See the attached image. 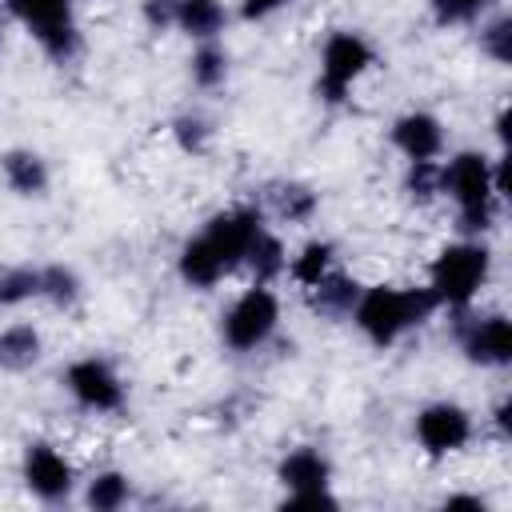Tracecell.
Returning <instances> with one entry per match:
<instances>
[{
	"label": "cell",
	"mask_w": 512,
	"mask_h": 512,
	"mask_svg": "<svg viewBox=\"0 0 512 512\" xmlns=\"http://www.w3.org/2000/svg\"><path fill=\"white\" fill-rule=\"evenodd\" d=\"M40 360V332L32 324H12L0 332V368L24 372Z\"/></svg>",
	"instance_id": "cell-15"
},
{
	"label": "cell",
	"mask_w": 512,
	"mask_h": 512,
	"mask_svg": "<svg viewBox=\"0 0 512 512\" xmlns=\"http://www.w3.org/2000/svg\"><path fill=\"white\" fill-rule=\"evenodd\" d=\"M480 48H484L496 64H508V60H512V20H508V16L492 20V24L480 32Z\"/></svg>",
	"instance_id": "cell-26"
},
{
	"label": "cell",
	"mask_w": 512,
	"mask_h": 512,
	"mask_svg": "<svg viewBox=\"0 0 512 512\" xmlns=\"http://www.w3.org/2000/svg\"><path fill=\"white\" fill-rule=\"evenodd\" d=\"M472 436V420L460 404H428L420 416H416V440L432 452V456H448L456 448H464V440Z\"/></svg>",
	"instance_id": "cell-8"
},
{
	"label": "cell",
	"mask_w": 512,
	"mask_h": 512,
	"mask_svg": "<svg viewBox=\"0 0 512 512\" xmlns=\"http://www.w3.org/2000/svg\"><path fill=\"white\" fill-rule=\"evenodd\" d=\"M0 172H4L8 188L20 192V196H40L48 188V168H44V160L36 152H24V148L4 152L0 156Z\"/></svg>",
	"instance_id": "cell-14"
},
{
	"label": "cell",
	"mask_w": 512,
	"mask_h": 512,
	"mask_svg": "<svg viewBox=\"0 0 512 512\" xmlns=\"http://www.w3.org/2000/svg\"><path fill=\"white\" fill-rule=\"evenodd\" d=\"M436 308V296L428 288H388V284H376L368 292L356 296L352 304V320L356 328L372 340V344H396L408 328L424 324Z\"/></svg>",
	"instance_id": "cell-1"
},
{
	"label": "cell",
	"mask_w": 512,
	"mask_h": 512,
	"mask_svg": "<svg viewBox=\"0 0 512 512\" xmlns=\"http://www.w3.org/2000/svg\"><path fill=\"white\" fill-rule=\"evenodd\" d=\"M224 72H228V56H224V48H216V44H200L196 56H192V80H196L200 88H216V84L224 80Z\"/></svg>",
	"instance_id": "cell-24"
},
{
	"label": "cell",
	"mask_w": 512,
	"mask_h": 512,
	"mask_svg": "<svg viewBox=\"0 0 512 512\" xmlns=\"http://www.w3.org/2000/svg\"><path fill=\"white\" fill-rule=\"evenodd\" d=\"M244 264L256 272V284H264V280H272L280 268H284V248H280V240L272 236V232H260L256 240H252V248H248V256H244Z\"/></svg>",
	"instance_id": "cell-19"
},
{
	"label": "cell",
	"mask_w": 512,
	"mask_h": 512,
	"mask_svg": "<svg viewBox=\"0 0 512 512\" xmlns=\"http://www.w3.org/2000/svg\"><path fill=\"white\" fill-rule=\"evenodd\" d=\"M88 508H96V512H116L124 500H128V476H120V472H100L92 484H88Z\"/></svg>",
	"instance_id": "cell-22"
},
{
	"label": "cell",
	"mask_w": 512,
	"mask_h": 512,
	"mask_svg": "<svg viewBox=\"0 0 512 512\" xmlns=\"http://www.w3.org/2000/svg\"><path fill=\"white\" fill-rule=\"evenodd\" d=\"M328 264H332V244L312 240V244L292 260V280L304 284V288H312V284H320V280L328 276Z\"/></svg>",
	"instance_id": "cell-20"
},
{
	"label": "cell",
	"mask_w": 512,
	"mask_h": 512,
	"mask_svg": "<svg viewBox=\"0 0 512 512\" xmlns=\"http://www.w3.org/2000/svg\"><path fill=\"white\" fill-rule=\"evenodd\" d=\"M180 276H184L192 288H212V284L224 276V264H220V256L208 248L204 236H196V240L184 244V252H180Z\"/></svg>",
	"instance_id": "cell-16"
},
{
	"label": "cell",
	"mask_w": 512,
	"mask_h": 512,
	"mask_svg": "<svg viewBox=\"0 0 512 512\" xmlns=\"http://www.w3.org/2000/svg\"><path fill=\"white\" fill-rule=\"evenodd\" d=\"M276 320H280L276 296H272L264 284H256V288H248V292L232 304V312L224 316V340H228V348L248 352V348L264 344V340L272 336Z\"/></svg>",
	"instance_id": "cell-6"
},
{
	"label": "cell",
	"mask_w": 512,
	"mask_h": 512,
	"mask_svg": "<svg viewBox=\"0 0 512 512\" xmlns=\"http://www.w3.org/2000/svg\"><path fill=\"white\" fill-rule=\"evenodd\" d=\"M204 136H208V128H204L200 116H180L176 120V140H180L184 152H200L204 148Z\"/></svg>",
	"instance_id": "cell-29"
},
{
	"label": "cell",
	"mask_w": 512,
	"mask_h": 512,
	"mask_svg": "<svg viewBox=\"0 0 512 512\" xmlns=\"http://www.w3.org/2000/svg\"><path fill=\"white\" fill-rule=\"evenodd\" d=\"M440 192H448L460 208V228L468 232H484L492 224V208H496V176L492 164L480 152H460L452 164L440 168Z\"/></svg>",
	"instance_id": "cell-2"
},
{
	"label": "cell",
	"mask_w": 512,
	"mask_h": 512,
	"mask_svg": "<svg viewBox=\"0 0 512 512\" xmlns=\"http://www.w3.org/2000/svg\"><path fill=\"white\" fill-rule=\"evenodd\" d=\"M408 188L412 196L420 200H432L440 192V164L436 160H412V172H408Z\"/></svg>",
	"instance_id": "cell-27"
},
{
	"label": "cell",
	"mask_w": 512,
	"mask_h": 512,
	"mask_svg": "<svg viewBox=\"0 0 512 512\" xmlns=\"http://www.w3.org/2000/svg\"><path fill=\"white\" fill-rule=\"evenodd\" d=\"M288 508H336V496L328 488H308V492H288Z\"/></svg>",
	"instance_id": "cell-30"
},
{
	"label": "cell",
	"mask_w": 512,
	"mask_h": 512,
	"mask_svg": "<svg viewBox=\"0 0 512 512\" xmlns=\"http://www.w3.org/2000/svg\"><path fill=\"white\" fill-rule=\"evenodd\" d=\"M508 412H512V404L504 400V404L496 408V424H500V432H504V436H508Z\"/></svg>",
	"instance_id": "cell-34"
},
{
	"label": "cell",
	"mask_w": 512,
	"mask_h": 512,
	"mask_svg": "<svg viewBox=\"0 0 512 512\" xmlns=\"http://www.w3.org/2000/svg\"><path fill=\"white\" fill-rule=\"evenodd\" d=\"M484 4H488V0H432V16H436L440 24H464V20L480 16Z\"/></svg>",
	"instance_id": "cell-28"
},
{
	"label": "cell",
	"mask_w": 512,
	"mask_h": 512,
	"mask_svg": "<svg viewBox=\"0 0 512 512\" xmlns=\"http://www.w3.org/2000/svg\"><path fill=\"white\" fill-rule=\"evenodd\" d=\"M40 296H48L56 308H68V304L80 296V280H76V272L64 268V264H48V268H40Z\"/></svg>",
	"instance_id": "cell-21"
},
{
	"label": "cell",
	"mask_w": 512,
	"mask_h": 512,
	"mask_svg": "<svg viewBox=\"0 0 512 512\" xmlns=\"http://www.w3.org/2000/svg\"><path fill=\"white\" fill-rule=\"evenodd\" d=\"M144 20H148L156 32L172 28V24H176V0H148V4H144Z\"/></svg>",
	"instance_id": "cell-31"
},
{
	"label": "cell",
	"mask_w": 512,
	"mask_h": 512,
	"mask_svg": "<svg viewBox=\"0 0 512 512\" xmlns=\"http://www.w3.org/2000/svg\"><path fill=\"white\" fill-rule=\"evenodd\" d=\"M28 296H40V268H4L0 272V304L12 308Z\"/></svg>",
	"instance_id": "cell-23"
},
{
	"label": "cell",
	"mask_w": 512,
	"mask_h": 512,
	"mask_svg": "<svg viewBox=\"0 0 512 512\" xmlns=\"http://www.w3.org/2000/svg\"><path fill=\"white\" fill-rule=\"evenodd\" d=\"M464 356L484 368H500L512 360V328L504 316H484L464 328Z\"/></svg>",
	"instance_id": "cell-11"
},
{
	"label": "cell",
	"mask_w": 512,
	"mask_h": 512,
	"mask_svg": "<svg viewBox=\"0 0 512 512\" xmlns=\"http://www.w3.org/2000/svg\"><path fill=\"white\" fill-rule=\"evenodd\" d=\"M356 296H360V288L348 276H324L320 284H312V308L324 316H348Z\"/></svg>",
	"instance_id": "cell-18"
},
{
	"label": "cell",
	"mask_w": 512,
	"mask_h": 512,
	"mask_svg": "<svg viewBox=\"0 0 512 512\" xmlns=\"http://www.w3.org/2000/svg\"><path fill=\"white\" fill-rule=\"evenodd\" d=\"M276 212H280L284 220H308V216L316 212V192H308V188H300V184H284V188L276 192Z\"/></svg>",
	"instance_id": "cell-25"
},
{
	"label": "cell",
	"mask_w": 512,
	"mask_h": 512,
	"mask_svg": "<svg viewBox=\"0 0 512 512\" xmlns=\"http://www.w3.org/2000/svg\"><path fill=\"white\" fill-rule=\"evenodd\" d=\"M328 460L316 452V448H296L280 460V484L288 492H308V488H328Z\"/></svg>",
	"instance_id": "cell-13"
},
{
	"label": "cell",
	"mask_w": 512,
	"mask_h": 512,
	"mask_svg": "<svg viewBox=\"0 0 512 512\" xmlns=\"http://www.w3.org/2000/svg\"><path fill=\"white\" fill-rule=\"evenodd\" d=\"M8 12L40 40V48L52 60H68L80 44L68 0H8Z\"/></svg>",
	"instance_id": "cell-4"
},
{
	"label": "cell",
	"mask_w": 512,
	"mask_h": 512,
	"mask_svg": "<svg viewBox=\"0 0 512 512\" xmlns=\"http://www.w3.org/2000/svg\"><path fill=\"white\" fill-rule=\"evenodd\" d=\"M284 0H244L240 4V12H244V20H260V16H268V12H276Z\"/></svg>",
	"instance_id": "cell-32"
},
{
	"label": "cell",
	"mask_w": 512,
	"mask_h": 512,
	"mask_svg": "<svg viewBox=\"0 0 512 512\" xmlns=\"http://www.w3.org/2000/svg\"><path fill=\"white\" fill-rule=\"evenodd\" d=\"M24 484L40 500H64L72 492V468L56 448L28 444V452H24Z\"/></svg>",
	"instance_id": "cell-10"
},
{
	"label": "cell",
	"mask_w": 512,
	"mask_h": 512,
	"mask_svg": "<svg viewBox=\"0 0 512 512\" xmlns=\"http://www.w3.org/2000/svg\"><path fill=\"white\" fill-rule=\"evenodd\" d=\"M484 280H488V248L484 244H448L432 264L428 292L436 296V304L464 308L480 292Z\"/></svg>",
	"instance_id": "cell-3"
},
{
	"label": "cell",
	"mask_w": 512,
	"mask_h": 512,
	"mask_svg": "<svg viewBox=\"0 0 512 512\" xmlns=\"http://www.w3.org/2000/svg\"><path fill=\"white\" fill-rule=\"evenodd\" d=\"M372 64V48L356 32H332L320 52V96L328 104H340L348 88L360 80V72Z\"/></svg>",
	"instance_id": "cell-5"
},
{
	"label": "cell",
	"mask_w": 512,
	"mask_h": 512,
	"mask_svg": "<svg viewBox=\"0 0 512 512\" xmlns=\"http://www.w3.org/2000/svg\"><path fill=\"white\" fill-rule=\"evenodd\" d=\"M448 508H480L484 512V500L480 496H448Z\"/></svg>",
	"instance_id": "cell-33"
},
{
	"label": "cell",
	"mask_w": 512,
	"mask_h": 512,
	"mask_svg": "<svg viewBox=\"0 0 512 512\" xmlns=\"http://www.w3.org/2000/svg\"><path fill=\"white\" fill-rule=\"evenodd\" d=\"M64 384H68V392H72L84 408H92V412H112V408H120V400H124V388H120L116 372H112L104 360H96V356L76 360V364L68 368Z\"/></svg>",
	"instance_id": "cell-9"
},
{
	"label": "cell",
	"mask_w": 512,
	"mask_h": 512,
	"mask_svg": "<svg viewBox=\"0 0 512 512\" xmlns=\"http://www.w3.org/2000/svg\"><path fill=\"white\" fill-rule=\"evenodd\" d=\"M392 144L408 156V160H432L444 148V128L436 116L428 112H408L392 124Z\"/></svg>",
	"instance_id": "cell-12"
},
{
	"label": "cell",
	"mask_w": 512,
	"mask_h": 512,
	"mask_svg": "<svg viewBox=\"0 0 512 512\" xmlns=\"http://www.w3.org/2000/svg\"><path fill=\"white\" fill-rule=\"evenodd\" d=\"M260 232H264V220H260L256 208H232V212H220V216L208 220L204 240H208V248L220 256V264H224V272H228V268L244 264V256H248V248H252V240H256Z\"/></svg>",
	"instance_id": "cell-7"
},
{
	"label": "cell",
	"mask_w": 512,
	"mask_h": 512,
	"mask_svg": "<svg viewBox=\"0 0 512 512\" xmlns=\"http://www.w3.org/2000/svg\"><path fill=\"white\" fill-rule=\"evenodd\" d=\"M176 28H184L196 40H212L224 28L220 0H176Z\"/></svg>",
	"instance_id": "cell-17"
}]
</instances>
